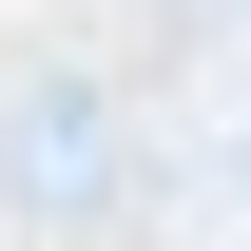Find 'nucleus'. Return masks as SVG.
Instances as JSON below:
<instances>
[{"label":"nucleus","instance_id":"1","mask_svg":"<svg viewBox=\"0 0 251 251\" xmlns=\"http://www.w3.org/2000/svg\"><path fill=\"white\" fill-rule=\"evenodd\" d=\"M0 213H116V97L77 58H39L0 97Z\"/></svg>","mask_w":251,"mask_h":251}]
</instances>
